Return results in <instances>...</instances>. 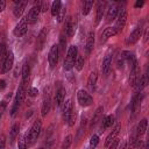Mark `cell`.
Here are the masks:
<instances>
[{"label":"cell","instance_id":"35","mask_svg":"<svg viewBox=\"0 0 149 149\" xmlns=\"http://www.w3.org/2000/svg\"><path fill=\"white\" fill-rule=\"evenodd\" d=\"M17 147H19V149H27V141H26V136L24 135H20L19 136Z\"/></svg>","mask_w":149,"mask_h":149},{"label":"cell","instance_id":"8","mask_svg":"<svg viewBox=\"0 0 149 149\" xmlns=\"http://www.w3.org/2000/svg\"><path fill=\"white\" fill-rule=\"evenodd\" d=\"M13 62H14V54H13L12 51H9V52H7L6 58L2 61L1 72H2V73L8 72V71L12 69V66H13Z\"/></svg>","mask_w":149,"mask_h":149},{"label":"cell","instance_id":"27","mask_svg":"<svg viewBox=\"0 0 149 149\" xmlns=\"http://www.w3.org/2000/svg\"><path fill=\"white\" fill-rule=\"evenodd\" d=\"M111 64H112V56L109 54H107L102 61V72L106 74L108 71H109V68H111Z\"/></svg>","mask_w":149,"mask_h":149},{"label":"cell","instance_id":"5","mask_svg":"<svg viewBox=\"0 0 149 149\" xmlns=\"http://www.w3.org/2000/svg\"><path fill=\"white\" fill-rule=\"evenodd\" d=\"M126 21H127V10L126 9H119V13H118V19H116V22H115V26L113 27L114 29H115V31H116V34L118 33H120L122 29H123V27H125V24H126Z\"/></svg>","mask_w":149,"mask_h":149},{"label":"cell","instance_id":"28","mask_svg":"<svg viewBox=\"0 0 149 149\" xmlns=\"http://www.w3.org/2000/svg\"><path fill=\"white\" fill-rule=\"evenodd\" d=\"M140 104H141V98H140V93H137L136 95H134V98H133V100H132V105H130L132 111H133L134 113H136V112L139 111Z\"/></svg>","mask_w":149,"mask_h":149},{"label":"cell","instance_id":"42","mask_svg":"<svg viewBox=\"0 0 149 149\" xmlns=\"http://www.w3.org/2000/svg\"><path fill=\"white\" fill-rule=\"evenodd\" d=\"M132 149H144V143H143V141L139 139L137 142L134 144V147H133Z\"/></svg>","mask_w":149,"mask_h":149},{"label":"cell","instance_id":"39","mask_svg":"<svg viewBox=\"0 0 149 149\" xmlns=\"http://www.w3.org/2000/svg\"><path fill=\"white\" fill-rule=\"evenodd\" d=\"M65 44H66L65 37H64L63 35H61V37H59V44H58V48H59V52H63V51H64Z\"/></svg>","mask_w":149,"mask_h":149},{"label":"cell","instance_id":"12","mask_svg":"<svg viewBox=\"0 0 149 149\" xmlns=\"http://www.w3.org/2000/svg\"><path fill=\"white\" fill-rule=\"evenodd\" d=\"M147 84H148V76H147V73H144V74L140 76V78H139V79L136 80V83L134 84L135 91H136V92L142 91V90H143V87H146V86H147Z\"/></svg>","mask_w":149,"mask_h":149},{"label":"cell","instance_id":"32","mask_svg":"<svg viewBox=\"0 0 149 149\" xmlns=\"http://www.w3.org/2000/svg\"><path fill=\"white\" fill-rule=\"evenodd\" d=\"M113 123H114V116L113 115H108V116L104 118V120H102V128L106 129V128L111 127Z\"/></svg>","mask_w":149,"mask_h":149},{"label":"cell","instance_id":"24","mask_svg":"<svg viewBox=\"0 0 149 149\" xmlns=\"http://www.w3.org/2000/svg\"><path fill=\"white\" fill-rule=\"evenodd\" d=\"M24 97H26V86L21 84V85L19 86V88H17L15 101H16V102H19V104H22V102H23V100H24Z\"/></svg>","mask_w":149,"mask_h":149},{"label":"cell","instance_id":"15","mask_svg":"<svg viewBox=\"0 0 149 149\" xmlns=\"http://www.w3.org/2000/svg\"><path fill=\"white\" fill-rule=\"evenodd\" d=\"M64 31L68 36H72L73 31H74V22H73V19L71 16H69L66 20H65V23H64Z\"/></svg>","mask_w":149,"mask_h":149},{"label":"cell","instance_id":"1","mask_svg":"<svg viewBox=\"0 0 149 149\" xmlns=\"http://www.w3.org/2000/svg\"><path fill=\"white\" fill-rule=\"evenodd\" d=\"M41 130H42V121L37 119V120L33 123V126H31V128H30V130H29V133H28V135H27V137H26L27 146H33V144L36 142L37 137L40 136Z\"/></svg>","mask_w":149,"mask_h":149},{"label":"cell","instance_id":"3","mask_svg":"<svg viewBox=\"0 0 149 149\" xmlns=\"http://www.w3.org/2000/svg\"><path fill=\"white\" fill-rule=\"evenodd\" d=\"M58 58H59V48H58V44H52V47L50 48V51H49V56H48L49 65H50L51 69H54L57 65Z\"/></svg>","mask_w":149,"mask_h":149},{"label":"cell","instance_id":"37","mask_svg":"<svg viewBox=\"0 0 149 149\" xmlns=\"http://www.w3.org/2000/svg\"><path fill=\"white\" fill-rule=\"evenodd\" d=\"M71 143H72V136H71V135H68V136L64 139V141H63L62 149H68V148L71 146Z\"/></svg>","mask_w":149,"mask_h":149},{"label":"cell","instance_id":"40","mask_svg":"<svg viewBox=\"0 0 149 149\" xmlns=\"http://www.w3.org/2000/svg\"><path fill=\"white\" fill-rule=\"evenodd\" d=\"M64 17H65V8L62 7L61 10H59V13H58V15H57V20H58V22H62Z\"/></svg>","mask_w":149,"mask_h":149},{"label":"cell","instance_id":"29","mask_svg":"<svg viewBox=\"0 0 149 149\" xmlns=\"http://www.w3.org/2000/svg\"><path fill=\"white\" fill-rule=\"evenodd\" d=\"M104 7H105V3L104 2H98V7H97V16H95V22L97 24L101 21L102 19V14H104Z\"/></svg>","mask_w":149,"mask_h":149},{"label":"cell","instance_id":"26","mask_svg":"<svg viewBox=\"0 0 149 149\" xmlns=\"http://www.w3.org/2000/svg\"><path fill=\"white\" fill-rule=\"evenodd\" d=\"M102 112H104V107H102V106H100V107L97 108V111H95V113H94V115H93V118H92V120H91V127H94V126L99 122Z\"/></svg>","mask_w":149,"mask_h":149},{"label":"cell","instance_id":"4","mask_svg":"<svg viewBox=\"0 0 149 149\" xmlns=\"http://www.w3.org/2000/svg\"><path fill=\"white\" fill-rule=\"evenodd\" d=\"M77 100H78L79 105L83 106V107H87V106H90L93 102L92 95L90 93H87L86 91H84V90H79L78 91V93H77Z\"/></svg>","mask_w":149,"mask_h":149},{"label":"cell","instance_id":"41","mask_svg":"<svg viewBox=\"0 0 149 149\" xmlns=\"http://www.w3.org/2000/svg\"><path fill=\"white\" fill-rule=\"evenodd\" d=\"M38 94V90L36 87H29L28 88V95L30 97H36Z\"/></svg>","mask_w":149,"mask_h":149},{"label":"cell","instance_id":"6","mask_svg":"<svg viewBox=\"0 0 149 149\" xmlns=\"http://www.w3.org/2000/svg\"><path fill=\"white\" fill-rule=\"evenodd\" d=\"M40 13H41V2H38L37 5H35L34 7H31V9L29 10L28 15L26 16L27 22L30 23V24L35 23V22L37 21L38 16H40Z\"/></svg>","mask_w":149,"mask_h":149},{"label":"cell","instance_id":"20","mask_svg":"<svg viewBox=\"0 0 149 149\" xmlns=\"http://www.w3.org/2000/svg\"><path fill=\"white\" fill-rule=\"evenodd\" d=\"M114 35H116V31H115V29L113 28V27H107V28H105V30L101 33V42H105V41H107L109 37H112V36H114Z\"/></svg>","mask_w":149,"mask_h":149},{"label":"cell","instance_id":"50","mask_svg":"<svg viewBox=\"0 0 149 149\" xmlns=\"http://www.w3.org/2000/svg\"><path fill=\"white\" fill-rule=\"evenodd\" d=\"M141 6H143V1H142V0H139V1L135 2V7H136V8H137V7H141Z\"/></svg>","mask_w":149,"mask_h":149},{"label":"cell","instance_id":"51","mask_svg":"<svg viewBox=\"0 0 149 149\" xmlns=\"http://www.w3.org/2000/svg\"><path fill=\"white\" fill-rule=\"evenodd\" d=\"M40 149H43V148H40Z\"/></svg>","mask_w":149,"mask_h":149},{"label":"cell","instance_id":"9","mask_svg":"<svg viewBox=\"0 0 149 149\" xmlns=\"http://www.w3.org/2000/svg\"><path fill=\"white\" fill-rule=\"evenodd\" d=\"M27 30H28V22H27V19L23 17V19L16 24V27H15L14 30H13V33H14L15 36H22V35H24V34L27 33Z\"/></svg>","mask_w":149,"mask_h":149},{"label":"cell","instance_id":"11","mask_svg":"<svg viewBox=\"0 0 149 149\" xmlns=\"http://www.w3.org/2000/svg\"><path fill=\"white\" fill-rule=\"evenodd\" d=\"M120 128H121V126H120V123H118V125L112 129V132L107 135V137H106V140H105V147H108V146L116 139V136H118V134H119V132H120Z\"/></svg>","mask_w":149,"mask_h":149},{"label":"cell","instance_id":"16","mask_svg":"<svg viewBox=\"0 0 149 149\" xmlns=\"http://www.w3.org/2000/svg\"><path fill=\"white\" fill-rule=\"evenodd\" d=\"M47 33H48L47 28H43V29L40 31L38 36H37V40H36V47H37L38 50H41V49L43 48L44 43H45V40H47Z\"/></svg>","mask_w":149,"mask_h":149},{"label":"cell","instance_id":"14","mask_svg":"<svg viewBox=\"0 0 149 149\" xmlns=\"http://www.w3.org/2000/svg\"><path fill=\"white\" fill-rule=\"evenodd\" d=\"M72 112H73V109H72L71 99H68V100L65 101L64 106H63V119H64V121L68 122V120H69V118H70V115H71Z\"/></svg>","mask_w":149,"mask_h":149},{"label":"cell","instance_id":"34","mask_svg":"<svg viewBox=\"0 0 149 149\" xmlns=\"http://www.w3.org/2000/svg\"><path fill=\"white\" fill-rule=\"evenodd\" d=\"M74 66H76V69H77L78 71H81V69H83V66H84V57H83V56H80V55L77 56L76 62H74Z\"/></svg>","mask_w":149,"mask_h":149},{"label":"cell","instance_id":"13","mask_svg":"<svg viewBox=\"0 0 149 149\" xmlns=\"http://www.w3.org/2000/svg\"><path fill=\"white\" fill-rule=\"evenodd\" d=\"M118 13H119V7H118V5H116V3H113V5L108 8V10H107L106 21H107V22L113 21V20L118 16Z\"/></svg>","mask_w":149,"mask_h":149},{"label":"cell","instance_id":"38","mask_svg":"<svg viewBox=\"0 0 149 149\" xmlns=\"http://www.w3.org/2000/svg\"><path fill=\"white\" fill-rule=\"evenodd\" d=\"M7 55V47L5 43H0V59H5Z\"/></svg>","mask_w":149,"mask_h":149},{"label":"cell","instance_id":"31","mask_svg":"<svg viewBox=\"0 0 149 149\" xmlns=\"http://www.w3.org/2000/svg\"><path fill=\"white\" fill-rule=\"evenodd\" d=\"M19 130H20V126L17 123H14L12 127H10V130H9V134H10V141L13 142L15 140V137L19 135Z\"/></svg>","mask_w":149,"mask_h":149},{"label":"cell","instance_id":"44","mask_svg":"<svg viewBox=\"0 0 149 149\" xmlns=\"http://www.w3.org/2000/svg\"><path fill=\"white\" fill-rule=\"evenodd\" d=\"M6 108H7V102H6V101H1V102H0V118H1L2 114L5 113Z\"/></svg>","mask_w":149,"mask_h":149},{"label":"cell","instance_id":"2","mask_svg":"<svg viewBox=\"0 0 149 149\" xmlns=\"http://www.w3.org/2000/svg\"><path fill=\"white\" fill-rule=\"evenodd\" d=\"M78 56V49L76 45H71L68 50V54H66V57L64 59V70L69 71L71 70L73 66H74V62H76V58Z\"/></svg>","mask_w":149,"mask_h":149},{"label":"cell","instance_id":"7","mask_svg":"<svg viewBox=\"0 0 149 149\" xmlns=\"http://www.w3.org/2000/svg\"><path fill=\"white\" fill-rule=\"evenodd\" d=\"M140 76H141L140 65H139V62L135 61V62L130 65V76H129V83H130V85L134 86V84H135L136 80L140 78Z\"/></svg>","mask_w":149,"mask_h":149},{"label":"cell","instance_id":"18","mask_svg":"<svg viewBox=\"0 0 149 149\" xmlns=\"http://www.w3.org/2000/svg\"><path fill=\"white\" fill-rule=\"evenodd\" d=\"M94 33L93 31H90L88 35H87V40H86V47H85V51H86V55H90L91 51L93 50V47H94Z\"/></svg>","mask_w":149,"mask_h":149},{"label":"cell","instance_id":"25","mask_svg":"<svg viewBox=\"0 0 149 149\" xmlns=\"http://www.w3.org/2000/svg\"><path fill=\"white\" fill-rule=\"evenodd\" d=\"M147 126H148V121H147V119H142V120L139 122L137 128H136V135H137L139 137L146 133V130H147Z\"/></svg>","mask_w":149,"mask_h":149},{"label":"cell","instance_id":"23","mask_svg":"<svg viewBox=\"0 0 149 149\" xmlns=\"http://www.w3.org/2000/svg\"><path fill=\"white\" fill-rule=\"evenodd\" d=\"M97 79H98V74L97 72H92L88 77V80H87V87L91 92H93L95 90V84H97Z\"/></svg>","mask_w":149,"mask_h":149},{"label":"cell","instance_id":"19","mask_svg":"<svg viewBox=\"0 0 149 149\" xmlns=\"http://www.w3.org/2000/svg\"><path fill=\"white\" fill-rule=\"evenodd\" d=\"M26 6H27V1H16V6L14 7V10H13L14 16L20 17V16L22 15V13H23Z\"/></svg>","mask_w":149,"mask_h":149},{"label":"cell","instance_id":"47","mask_svg":"<svg viewBox=\"0 0 149 149\" xmlns=\"http://www.w3.org/2000/svg\"><path fill=\"white\" fill-rule=\"evenodd\" d=\"M5 146H6V137L3 134L0 135V149H5Z\"/></svg>","mask_w":149,"mask_h":149},{"label":"cell","instance_id":"17","mask_svg":"<svg viewBox=\"0 0 149 149\" xmlns=\"http://www.w3.org/2000/svg\"><path fill=\"white\" fill-rule=\"evenodd\" d=\"M65 93L66 92H65V88L64 87H59L56 91V93H55V104H56L57 107H59L63 104L64 98H65Z\"/></svg>","mask_w":149,"mask_h":149},{"label":"cell","instance_id":"33","mask_svg":"<svg viewBox=\"0 0 149 149\" xmlns=\"http://www.w3.org/2000/svg\"><path fill=\"white\" fill-rule=\"evenodd\" d=\"M92 6H93V1H92V0L84 1V3H83V14H84V15H87V14L90 13Z\"/></svg>","mask_w":149,"mask_h":149},{"label":"cell","instance_id":"46","mask_svg":"<svg viewBox=\"0 0 149 149\" xmlns=\"http://www.w3.org/2000/svg\"><path fill=\"white\" fill-rule=\"evenodd\" d=\"M123 64H125V61H123L122 57L119 55V57H118V59H116V65H118V68H119V69H122V68H123Z\"/></svg>","mask_w":149,"mask_h":149},{"label":"cell","instance_id":"49","mask_svg":"<svg viewBox=\"0 0 149 149\" xmlns=\"http://www.w3.org/2000/svg\"><path fill=\"white\" fill-rule=\"evenodd\" d=\"M5 8H6V1L5 0H0V12L5 10Z\"/></svg>","mask_w":149,"mask_h":149},{"label":"cell","instance_id":"45","mask_svg":"<svg viewBox=\"0 0 149 149\" xmlns=\"http://www.w3.org/2000/svg\"><path fill=\"white\" fill-rule=\"evenodd\" d=\"M74 120H76V113L72 112L71 115H70V118H69V120H68L69 126H73V125H74Z\"/></svg>","mask_w":149,"mask_h":149},{"label":"cell","instance_id":"21","mask_svg":"<svg viewBox=\"0 0 149 149\" xmlns=\"http://www.w3.org/2000/svg\"><path fill=\"white\" fill-rule=\"evenodd\" d=\"M50 107H51V101H50V98L49 97H45L44 100H43V104H42V107H41V114L42 116H47L49 111H50Z\"/></svg>","mask_w":149,"mask_h":149},{"label":"cell","instance_id":"48","mask_svg":"<svg viewBox=\"0 0 149 149\" xmlns=\"http://www.w3.org/2000/svg\"><path fill=\"white\" fill-rule=\"evenodd\" d=\"M5 87H6V80L5 79H0V91L5 90Z\"/></svg>","mask_w":149,"mask_h":149},{"label":"cell","instance_id":"30","mask_svg":"<svg viewBox=\"0 0 149 149\" xmlns=\"http://www.w3.org/2000/svg\"><path fill=\"white\" fill-rule=\"evenodd\" d=\"M61 8H62V3H61V1H58V0H56V1H54L52 3H51V15L52 16H57L58 15V13H59V10H61Z\"/></svg>","mask_w":149,"mask_h":149},{"label":"cell","instance_id":"10","mask_svg":"<svg viewBox=\"0 0 149 149\" xmlns=\"http://www.w3.org/2000/svg\"><path fill=\"white\" fill-rule=\"evenodd\" d=\"M142 35V28L141 27H136L129 35V37L127 38V44H134L135 42H137L140 40Z\"/></svg>","mask_w":149,"mask_h":149},{"label":"cell","instance_id":"36","mask_svg":"<svg viewBox=\"0 0 149 149\" xmlns=\"http://www.w3.org/2000/svg\"><path fill=\"white\" fill-rule=\"evenodd\" d=\"M99 143V137L98 135H92L90 140V149H94Z\"/></svg>","mask_w":149,"mask_h":149},{"label":"cell","instance_id":"43","mask_svg":"<svg viewBox=\"0 0 149 149\" xmlns=\"http://www.w3.org/2000/svg\"><path fill=\"white\" fill-rule=\"evenodd\" d=\"M19 106H20V104L16 102V101H14V105H13L12 111H10V115H12V116H14V115L16 114V112H17V109H19Z\"/></svg>","mask_w":149,"mask_h":149},{"label":"cell","instance_id":"22","mask_svg":"<svg viewBox=\"0 0 149 149\" xmlns=\"http://www.w3.org/2000/svg\"><path fill=\"white\" fill-rule=\"evenodd\" d=\"M29 76H30V68L27 63H24L22 66V83H21L22 85L26 86V84L29 80Z\"/></svg>","mask_w":149,"mask_h":149}]
</instances>
